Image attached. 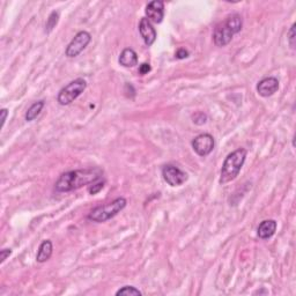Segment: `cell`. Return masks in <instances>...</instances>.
<instances>
[{
    "label": "cell",
    "instance_id": "obj_1",
    "mask_svg": "<svg viewBox=\"0 0 296 296\" xmlns=\"http://www.w3.org/2000/svg\"><path fill=\"white\" fill-rule=\"evenodd\" d=\"M102 174L103 171L100 168L77 169V170L64 172L59 176L55 188L58 192H71L98 181L101 179Z\"/></svg>",
    "mask_w": 296,
    "mask_h": 296
},
{
    "label": "cell",
    "instance_id": "obj_2",
    "mask_svg": "<svg viewBox=\"0 0 296 296\" xmlns=\"http://www.w3.org/2000/svg\"><path fill=\"white\" fill-rule=\"evenodd\" d=\"M246 154H248V151L244 148H238V149L228 154V156L224 158V162L221 168L219 179V183L221 185L227 184V183L234 181L237 177L245 162Z\"/></svg>",
    "mask_w": 296,
    "mask_h": 296
},
{
    "label": "cell",
    "instance_id": "obj_3",
    "mask_svg": "<svg viewBox=\"0 0 296 296\" xmlns=\"http://www.w3.org/2000/svg\"><path fill=\"white\" fill-rule=\"evenodd\" d=\"M126 204H128V200H126L124 197H118V198L112 200L111 203L95 207V209L88 214V220L93 222H98V223L110 220L125 209Z\"/></svg>",
    "mask_w": 296,
    "mask_h": 296
},
{
    "label": "cell",
    "instance_id": "obj_4",
    "mask_svg": "<svg viewBox=\"0 0 296 296\" xmlns=\"http://www.w3.org/2000/svg\"><path fill=\"white\" fill-rule=\"evenodd\" d=\"M87 88L86 80L82 77L75 79L66 84L64 88H62L61 91L58 93L57 101L61 105H69L71 104L73 101H75L81 94L83 93L84 89Z\"/></svg>",
    "mask_w": 296,
    "mask_h": 296
},
{
    "label": "cell",
    "instance_id": "obj_5",
    "mask_svg": "<svg viewBox=\"0 0 296 296\" xmlns=\"http://www.w3.org/2000/svg\"><path fill=\"white\" fill-rule=\"evenodd\" d=\"M91 35L86 30L79 31L75 36L73 37V40L70 42L65 50L66 57L69 58H75L82 52L84 49L87 48V45L90 43Z\"/></svg>",
    "mask_w": 296,
    "mask_h": 296
},
{
    "label": "cell",
    "instance_id": "obj_6",
    "mask_svg": "<svg viewBox=\"0 0 296 296\" xmlns=\"http://www.w3.org/2000/svg\"><path fill=\"white\" fill-rule=\"evenodd\" d=\"M162 177L170 186H181L188 181V174L174 164H165L162 168Z\"/></svg>",
    "mask_w": 296,
    "mask_h": 296
},
{
    "label": "cell",
    "instance_id": "obj_7",
    "mask_svg": "<svg viewBox=\"0 0 296 296\" xmlns=\"http://www.w3.org/2000/svg\"><path fill=\"white\" fill-rule=\"evenodd\" d=\"M193 150L196 151L199 156H207L212 153L216 146L214 138L210 133H202V135L197 136L191 143Z\"/></svg>",
    "mask_w": 296,
    "mask_h": 296
},
{
    "label": "cell",
    "instance_id": "obj_8",
    "mask_svg": "<svg viewBox=\"0 0 296 296\" xmlns=\"http://www.w3.org/2000/svg\"><path fill=\"white\" fill-rule=\"evenodd\" d=\"M234 35L235 33L232 31L231 28L229 27L227 21L223 20L222 22L218 23L216 28H214V33H213L214 44L219 48H223L225 45L230 43L232 37H234Z\"/></svg>",
    "mask_w": 296,
    "mask_h": 296
},
{
    "label": "cell",
    "instance_id": "obj_9",
    "mask_svg": "<svg viewBox=\"0 0 296 296\" xmlns=\"http://www.w3.org/2000/svg\"><path fill=\"white\" fill-rule=\"evenodd\" d=\"M145 13L149 22L161 23L164 17V2L161 0H153L148 2Z\"/></svg>",
    "mask_w": 296,
    "mask_h": 296
},
{
    "label": "cell",
    "instance_id": "obj_10",
    "mask_svg": "<svg viewBox=\"0 0 296 296\" xmlns=\"http://www.w3.org/2000/svg\"><path fill=\"white\" fill-rule=\"evenodd\" d=\"M278 89H279V81L274 76L265 77L257 84V91L263 97L272 96L273 94L277 93Z\"/></svg>",
    "mask_w": 296,
    "mask_h": 296
},
{
    "label": "cell",
    "instance_id": "obj_11",
    "mask_svg": "<svg viewBox=\"0 0 296 296\" xmlns=\"http://www.w3.org/2000/svg\"><path fill=\"white\" fill-rule=\"evenodd\" d=\"M139 33L142 35L143 40L145 42L147 47L153 45L155 40H156V30L151 26V22H149V20H148L147 17H143V19L140 20Z\"/></svg>",
    "mask_w": 296,
    "mask_h": 296
},
{
    "label": "cell",
    "instance_id": "obj_12",
    "mask_svg": "<svg viewBox=\"0 0 296 296\" xmlns=\"http://www.w3.org/2000/svg\"><path fill=\"white\" fill-rule=\"evenodd\" d=\"M278 223L276 220H265L258 225L257 229V234L258 237L262 239H269L276 234Z\"/></svg>",
    "mask_w": 296,
    "mask_h": 296
},
{
    "label": "cell",
    "instance_id": "obj_13",
    "mask_svg": "<svg viewBox=\"0 0 296 296\" xmlns=\"http://www.w3.org/2000/svg\"><path fill=\"white\" fill-rule=\"evenodd\" d=\"M118 62L124 68H135L136 65H138V55L133 49L126 48L119 55Z\"/></svg>",
    "mask_w": 296,
    "mask_h": 296
},
{
    "label": "cell",
    "instance_id": "obj_14",
    "mask_svg": "<svg viewBox=\"0 0 296 296\" xmlns=\"http://www.w3.org/2000/svg\"><path fill=\"white\" fill-rule=\"evenodd\" d=\"M52 252H54V245L50 239H45L41 243L40 248H38V252L36 256L37 263H45L51 258Z\"/></svg>",
    "mask_w": 296,
    "mask_h": 296
},
{
    "label": "cell",
    "instance_id": "obj_15",
    "mask_svg": "<svg viewBox=\"0 0 296 296\" xmlns=\"http://www.w3.org/2000/svg\"><path fill=\"white\" fill-rule=\"evenodd\" d=\"M44 101H37L35 102V103L31 105V107L28 109L27 112H26V121L27 122H33L36 119L38 116H40V114L42 112V110H43L44 108Z\"/></svg>",
    "mask_w": 296,
    "mask_h": 296
},
{
    "label": "cell",
    "instance_id": "obj_16",
    "mask_svg": "<svg viewBox=\"0 0 296 296\" xmlns=\"http://www.w3.org/2000/svg\"><path fill=\"white\" fill-rule=\"evenodd\" d=\"M58 21H59V14H58V12L54 10V12L49 15L48 20H47V24H45V33L50 34L51 31L54 30V28L57 26Z\"/></svg>",
    "mask_w": 296,
    "mask_h": 296
},
{
    "label": "cell",
    "instance_id": "obj_17",
    "mask_svg": "<svg viewBox=\"0 0 296 296\" xmlns=\"http://www.w3.org/2000/svg\"><path fill=\"white\" fill-rule=\"evenodd\" d=\"M116 295H143V293L133 286H124L119 291L116 292Z\"/></svg>",
    "mask_w": 296,
    "mask_h": 296
},
{
    "label": "cell",
    "instance_id": "obj_18",
    "mask_svg": "<svg viewBox=\"0 0 296 296\" xmlns=\"http://www.w3.org/2000/svg\"><path fill=\"white\" fill-rule=\"evenodd\" d=\"M104 184L105 182L104 181H101V179H98V181L91 183V184L89 185V188H88V192L90 193V195H96V193H98L101 191L102 189L104 188Z\"/></svg>",
    "mask_w": 296,
    "mask_h": 296
},
{
    "label": "cell",
    "instance_id": "obj_19",
    "mask_svg": "<svg viewBox=\"0 0 296 296\" xmlns=\"http://www.w3.org/2000/svg\"><path fill=\"white\" fill-rule=\"evenodd\" d=\"M192 119H193V123H195L196 125H203L207 122V115L204 114V112H202V111L196 112V114L192 116Z\"/></svg>",
    "mask_w": 296,
    "mask_h": 296
},
{
    "label": "cell",
    "instance_id": "obj_20",
    "mask_svg": "<svg viewBox=\"0 0 296 296\" xmlns=\"http://www.w3.org/2000/svg\"><path fill=\"white\" fill-rule=\"evenodd\" d=\"M295 27L296 24L294 23L293 26L291 27L290 33H288V42H290V45L292 48H295Z\"/></svg>",
    "mask_w": 296,
    "mask_h": 296
},
{
    "label": "cell",
    "instance_id": "obj_21",
    "mask_svg": "<svg viewBox=\"0 0 296 296\" xmlns=\"http://www.w3.org/2000/svg\"><path fill=\"white\" fill-rule=\"evenodd\" d=\"M12 255V250L10 249H2L0 251V264H2L8 257Z\"/></svg>",
    "mask_w": 296,
    "mask_h": 296
},
{
    "label": "cell",
    "instance_id": "obj_22",
    "mask_svg": "<svg viewBox=\"0 0 296 296\" xmlns=\"http://www.w3.org/2000/svg\"><path fill=\"white\" fill-rule=\"evenodd\" d=\"M175 57L177 58V59H185V58H188L189 57V51L185 50V49H183V48L178 49L177 52H176Z\"/></svg>",
    "mask_w": 296,
    "mask_h": 296
},
{
    "label": "cell",
    "instance_id": "obj_23",
    "mask_svg": "<svg viewBox=\"0 0 296 296\" xmlns=\"http://www.w3.org/2000/svg\"><path fill=\"white\" fill-rule=\"evenodd\" d=\"M150 70H151L150 65H149V64H147V63H144V64L140 65V68H139V73L142 74V75H145V74H147L148 72H150Z\"/></svg>",
    "mask_w": 296,
    "mask_h": 296
},
{
    "label": "cell",
    "instance_id": "obj_24",
    "mask_svg": "<svg viewBox=\"0 0 296 296\" xmlns=\"http://www.w3.org/2000/svg\"><path fill=\"white\" fill-rule=\"evenodd\" d=\"M0 115H1V128H3V125H5L6 123L7 116H8V110H7L6 108L1 109V110H0Z\"/></svg>",
    "mask_w": 296,
    "mask_h": 296
}]
</instances>
